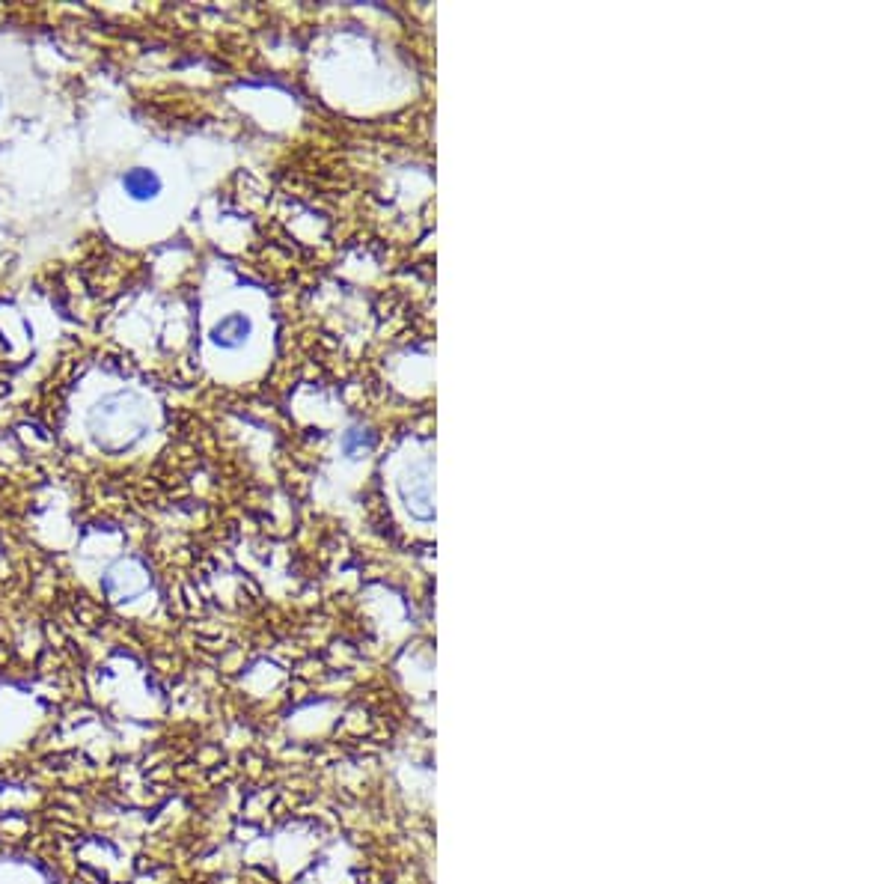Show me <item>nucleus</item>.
I'll return each mask as SVG.
<instances>
[{
    "label": "nucleus",
    "mask_w": 892,
    "mask_h": 884,
    "mask_svg": "<svg viewBox=\"0 0 892 884\" xmlns=\"http://www.w3.org/2000/svg\"><path fill=\"white\" fill-rule=\"evenodd\" d=\"M122 191H125L131 200L146 203V200H152V197L161 194V179H158V173L149 170V167H134V170H128V173L122 176Z\"/></svg>",
    "instance_id": "1"
},
{
    "label": "nucleus",
    "mask_w": 892,
    "mask_h": 884,
    "mask_svg": "<svg viewBox=\"0 0 892 884\" xmlns=\"http://www.w3.org/2000/svg\"><path fill=\"white\" fill-rule=\"evenodd\" d=\"M247 334H250V319L241 316V313H232V316H226V319H221V322L215 325L212 340H215L221 349H235V346H241V343L247 340Z\"/></svg>",
    "instance_id": "2"
}]
</instances>
